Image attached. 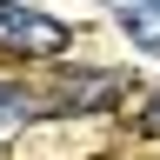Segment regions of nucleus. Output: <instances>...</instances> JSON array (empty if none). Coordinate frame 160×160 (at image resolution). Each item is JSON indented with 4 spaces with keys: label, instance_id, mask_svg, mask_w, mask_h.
<instances>
[{
    "label": "nucleus",
    "instance_id": "1",
    "mask_svg": "<svg viewBox=\"0 0 160 160\" xmlns=\"http://www.w3.org/2000/svg\"><path fill=\"white\" fill-rule=\"evenodd\" d=\"M0 47L7 53H27V60H60L67 53V27L33 7H13V0H0Z\"/></svg>",
    "mask_w": 160,
    "mask_h": 160
},
{
    "label": "nucleus",
    "instance_id": "2",
    "mask_svg": "<svg viewBox=\"0 0 160 160\" xmlns=\"http://www.w3.org/2000/svg\"><path fill=\"white\" fill-rule=\"evenodd\" d=\"M120 27H127L140 47L160 53V0H120Z\"/></svg>",
    "mask_w": 160,
    "mask_h": 160
},
{
    "label": "nucleus",
    "instance_id": "3",
    "mask_svg": "<svg viewBox=\"0 0 160 160\" xmlns=\"http://www.w3.org/2000/svg\"><path fill=\"white\" fill-rule=\"evenodd\" d=\"M40 107H53V100H33L27 87H7V80H0V127H13V120H27Z\"/></svg>",
    "mask_w": 160,
    "mask_h": 160
},
{
    "label": "nucleus",
    "instance_id": "4",
    "mask_svg": "<svg viewBox=\"0 0 160 160\" xmlns=\"http://www.w3.org/2000/svg\"><path fill=\"white\" fill-rule=\"evenodd\" d=\"M140 127H147V133H160V100H153L147 113H140Z\"/></svg>",
    "mask_w": 160,
    "mask_h": 160
}]
</instances>
